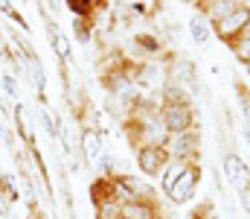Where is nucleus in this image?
<instances>
[{"label": "nucleus", "instance_id": "obj_3", "mask_svg": "<svg viewBox=\"0 0 250 219\" xmlns=\"http://www.w3.org/2000/svg\"><path fill=\"white\" fill-rule=\"evenodd\" d=\"M166 149H169V158H172V161L195 164L198 149H201V132H198V129H189V132H184V135H175Z\"/></svg>", "mask_w": 250, "mask_h": 219}, {"label": "nucleus", "instance_id": "obj_22", "mask_svg": "<svg viewBox=\"0 0 250 219\" xmlns=\"http://www.w3.org/2000/svg\"><path fill=\"white\" fill-rule=\"evenodd\" d=\"M0 217L9 219V205H6V196H3V193H0Z\"/></svg>", "mask_w": 250, "mask_h": 219}, {"label": "nucleus", "instance_id": "obj_20", "mask_svg": "<svg viewBox=\"0 0 250 219\" xmlns=\"http://www.w3.org/2000/svg\"><path fill=\"white\" fill-rule=\"evenodd\" d=\"M0 82H3V91H6L9 97H15V79H12L9 73H3V76H0Z\"/></svg>", "mask_w": 250, "mask_h": 219}, {"label": "nucleus", "instance_id": "obj_21", "mask_svg": "<svg viewBox=\"0 0 250 219\" xmlns=\"http://www.w3.org/2000/svg\"><path fill=\"white\" fill-rule=\"evenodd\" d=\"M245 138L250 144V105H245Z\"/></svg>", "mask_w": 250, "mask_h": 219}, {"label": "nucleus", "instance_id": "obj_18", "mask_svg": "<svg viewBox=\"0 0 250 219\" xmlns=\"http://www.w3.org/2000/svg\"><path fill=\"white\" fill-rule=\"evenodd\" d=\"M73 29H76V38H79V41H87V38H90V26H87L84 18H76V21H73Z\"/></svg>", "mask_w": 250, "mask_h": 219}, {"label": "nucleus", "instance_id": "obj_11", "mask_svg": "<svg viewBox=\"0 0 250 219\" xmlns=\"http://www.w3.org/2000/svg\"><path fill=\"white\" fill-rule=\"evenodd\" d=\"M172 82H175V85H189V88H195V85H198V73H195V68L189 65L187 59H178V62L172 65Z\"/></svg>", "mask_w": 250, "mask_h": 219}, {"label": "nucleus", "instance_id": "obj_2", "mask_svg": "<svg viewBox=\"0 0 250 219\" xmlns=\"http://www.w3.org/2000/svg\"><path fill=\"white\" fill-rule=\"evenodd\" d=\"M157 117H160L163 129L169 132V138L189 132L192 123H195V111H192V105H160Z\"/></svg>", "mask_w": 250, "mask_h": 219}, {"label": "nucleus", "instance_id": "obj_25", "mask_svg": "<svg viewBox=\"0 0 250 219\" xmlns=\"http://www.w3.org/2000/svg\"><path fill=\"white\" fill-rule=\"evenodd\" d=\"M248 73H250V62H248Z\"/></svg>", "mask_w": 250, "mask_h": 219}, {"label": "nucleus", "instance_id": "obj_1", "mask_svg": "<svg viewBox=\"0 0 250 219\" xmlns=\"http://www.w3.org/2000/svg\"><path fill=\"white\" fill-rule=\"evenodd\" d=\"M131 144L134 149L140 152V149H151V146H157V149H166L169 146V132L163 129V123H160V117L157 114H143L137 123H131Z\"/></svg>", "mask_w": 250, "mask_h": 219}, {"label": "nucleus", "instance_id": "obj_17", "mask_svg": "<svg viewBox=\"0 0 250 219\" xmlns=\"http://www.w3.org/2000/svg\"><path fill=\"white\" fill-rule=\"evenodd\" d=\"M50 41H53V50L59 53V59H70V41L59 32V26L50 24Z\"/></svg>", "mask_w": 250, "mask_h": 219}, {"label": "nucleus", "instance_id": "obj_12", "mask_svg": "<svg viewBox=\"0 0 250 219\" xmlns=\"http://www.w3.org/2000/svg\"><path fill=\"white\" fill-rule=\"evenodd\" d=\"M189 164H184V161H169V167L163 170V175H160V187H163V193L169 196L172 193V187L178 184V178L184 175V170H187Z\"/></svg>", "mask_w": 250, "mask_h": 219}, {"label": "nucleus", "instance_id": "obj_16", "mask_svg": "<svg viewBox=\"0 0 250 219\" xmlns=\"http://www.w3.org/2000/svg\"><path fill=\"white\" fill-rule=\"evenodd\" d=\"M96 214H99V219H120V214H123V205L117 202V199H102L99 205H96Z\"/></svg>", "mask_w": 250, "mask_h": 219}, {"label": "nucleus", "instance_id": "obj_19", "mask_svg": "<svg viewBox=\"0 0 250 219\" xmlns=\"http://www.w3.org/2000/svg\"><path fill=\"white\" fill-rule=\"evenodd\" d=\"M233 53L248 65V62H250V41H239V44H233Z\"/></svg>", "mask_w": 250, "mask_h": 219}, {"label": "nucleus", "instance_id": "obj_6", "mask_svg": "<svg viewBox=\"0 0 250 219\" xmlns=\"http://www.w3.org/2000/svg\"><path fill=\"white\" fill-rule=\"evenodd\" d=\"M169 149H157V146H151V149H140L137 152V167L146 172V175H160L166 167H169Z\"/></svg>", "mask_w": 250, "mask_h": 219}, {"label": "nucleus", "instance_id": "obj_8", "mask_svg": "<svg viewBox=\"0 0 250 219\" xmlns=\"http://www.w3.org/2000/svg\"><path fill=\"white\" fill-rule=\"evenodd\" d=\"M224 175H227V181L242 193V190H248L250 187V167L239 158V155H224Z\"/></svg>", "mask_w": 250, "mask_h": 219}, {"label": "nucleus", "instance_id": "obj_13", "mask_svg": "<svg viewBox=\"0 0 250 219\" xmlns=\"http://www.w3.org/2000/svg\"><path fill=\"white\" fill-rule=\"evenodd\" d=\"M189 32H192V41H195V44H209L212 29H209V21H207L204 15H195V18L189 21Z\"/></svg>", "mask_w": 250, "mask_h": 219}, {"label": "nucleus", "instance_id": "obj_5", "mask_svg": "<svg viewBox=\"0 0 250 219\" xmlns=\"http://www.w3.org/2000/svg\"><path fill=\"white\" fill-rule=\"evenodd\" d=\"M166 73H163V68L157 65V62H143L140 65V71L134 73V88H140V91H163L166 88Z\"/></svg>", "mask_w": 250, "mask_h": 219}, {"label": "nucleus", "instance_id": "obj_26", "mask_svg": "<svg viewBox=\"0 0 250 219\" xmlns=\"http://www.w3.org/2000/svg\"><path fill=\"white\" fill-rule=\"evenodd\" d=\"M248 105H250V102H248Z\"/></svg>", "mask_w": 250, "mask_h": 219}, {"label": "nucleus", "instance_id": "obj_9", "mask_svg": "<svg viewBox=\"0 0 250 219\" xmlns=\"http://www.w3.org/2000/svg\"><path fill=\"white\" fill-rule=\"evenodd\" d=\"M82 152H84V161L90 167H96V161L102 155V135L96 129H84L82 132Z\"/></svg>", "mask_w": 250, "mask_h": 219}, {"label": "nucleus", "instance_id": "obj_14", "mask_svg": "<svg viewBox=\"0 0 250 219\" xmlns=\"http://www.w3.org/2000/svg\"><path fill=\"white\" fill-rule=\"evenodd\" d=\"M15 123H18V132L26 144H32V120H29V108L26 105H15Z\"/></svg>", "mask_w": 250, "mask_h": 219}, {"label": "nucleus", "instance_id": "obj_23", "mask_svg": "<svg viewBox=\"0 0 250 219\" xmlns=\"http://www.w3.org/2000/svg\"><path fill=\"white\" fill-rule=\"evenodd\" d=\"M239 196H242V205H245V211L250 214V187H248V190H242Z\"/></svg>", "mask_w": 250, "mask_h": 219}, {"label": "nucleus", "instance_id": "obj_7", "mask_svg": "<svg viewBox=\"0 0 250 219\" xmlns=\"http://www.w3.org/2000/svg\"><path fill=\"white\" fill-rule=\"evenodd\" d=\"M198 181H201V167H198V164H189L187 170H184V175L178 178V184L172 187L169 199H172L175 205H184L187 199H192V193H195Z\"/></svg>", "mask_w": 250, "mask_h": 219}, {"label": "nucleus", "instance_id": "obj_24", "mask_svg": "<svg viewBox=\"0 0 250 219\" xmlns=\"http://www.w3.org/2000/svg\"><path fill=\"white\" fill-rule=\"evenodd\" d=\"M239 41H250V21H248V26L242 29V35H239ZM239 41H236V44H239Z\"/></svg>", "mask_w": 250, "mask_h": 219}, {"label": "nucleus", "instance_id": "obj_4", "mask_svg": "<svg viewBox=\"0 0 250 219\" xmlns=\"http://www.w3.org/2000/svg\"><path fill=\"white\" fill-rule=\"evenodd\" d=\"M250 21V6H236V12H230L224 21H218V24H212L215 26V32H218V38L221 41H227V44H233V38H239L242 35V29L248 26Z\"/></svg>", "mask_w": 250, "mask_h": 219}, {"label": "nucleus", "instance_id": "obj_10", "mask_svg": "<svg viewBox=\"0 0 250 219\" xmlns=\"http://www.w3.org/2000/svg\"><path fill=\"white\" fill-rule=\"evenodd\" d=\"M120 219H160V217H157V208L151 202H128V205H123Z\"/></svg>", "mask_w": 250, "mask_h": 219}, {"label": "nucleus", "instance_id": "obj_15", "mask_svg": "<svg viewBox=\"0 0 250 219\" xmlns=\"http://www.w3.org/2000/svg\"><path fill=\"white\" fill-rule=\"evenodd\" d=\"M236 6H239V3H233V0H221V3H204V9H209V12H207V18H209L212 24L224 21L230 12H236Z\"/></svg>", "mask_w": 250, "mask_h": 219}]
</instances>
